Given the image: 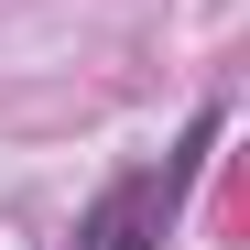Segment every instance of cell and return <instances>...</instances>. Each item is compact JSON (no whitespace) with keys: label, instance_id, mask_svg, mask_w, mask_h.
<instances>
[{"label":"cell","instance_id":"1","mask_svg":"<svg viewBox=\"0 0 250 250\" xmlns=\"http://www.w3.org/2000/svg\"><path fill=\"white\" fill-rule=\"evenodd\" d=\"M218 131H229V109L207 98L185 131H174V152L120 163V174L76 207V239H65V250H163L174 218H185V196H196V174H207V152H218Z\"/></svg>","mask_w":250,"mask_h":250}]
</instances>
